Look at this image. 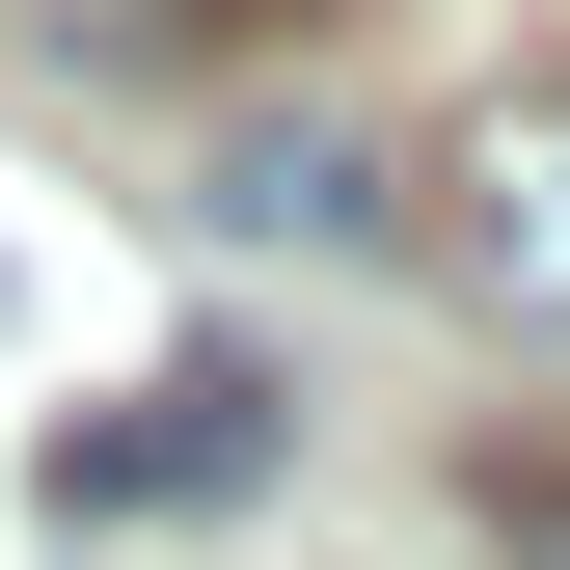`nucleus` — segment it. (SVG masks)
Returning a JSON list of instances; mask_svg holds the SVG:
<instances>
[{"mask_svg": "<svg viewBox=\"0 0 570 570\" xmlns=\"http://www.w3.org/2000/svg\"><path fill=\"white\" fill-rule=\"evenodd\" d=\"M462 272H489V326H543L570 353V82H517V109H462Z\"/></svg>", "mask_w": 570, "mask_h": 570, "instance_id": "obj_1", "label": "nucleus"}, {"mask_svg": "<svg viewBox=\"0 0 570 570\" xmlns=\"http://www.w3.org/2000/svg\"><path fill=\"white\" fill-rule=\"evenodd\" d=\"M55 489H82V517H218V489H272V381H218V353H190V381H136L109 435H55Z\"/></svg>", "mask_w": 570, "mask_h": 570, "instance_id": "obj_2", "label": "nucleus"}, {"mask_svg": "<svg viewBox=\"0 0 570 570\" xmlns=\"http://www.w3.org/2000/svg\"><path fill=\"white\" fill-rule=\"evenodd\" d=\"M353 190H381L353 136H245V164H218V218H245V245H353Z\"/></svg>", "mask_w": 570, "mask_h": 570, "instance_id": "obj_3", "label": "nucleus"}, {"mask_svg": "<svg viewBox=\"0 0 570 570\" xmlns=\"http://www.w3.org/2000/svg\"><path fill=\"white\" fill-rule=\"evenodd\" d=\"M489 543H517V570H570V462H517V489H489Z\"/></svg>", "mask_w": 570, "mask_h": 570, "instance_id": "obj_4", "label": "nucleus"}]
</instances>
